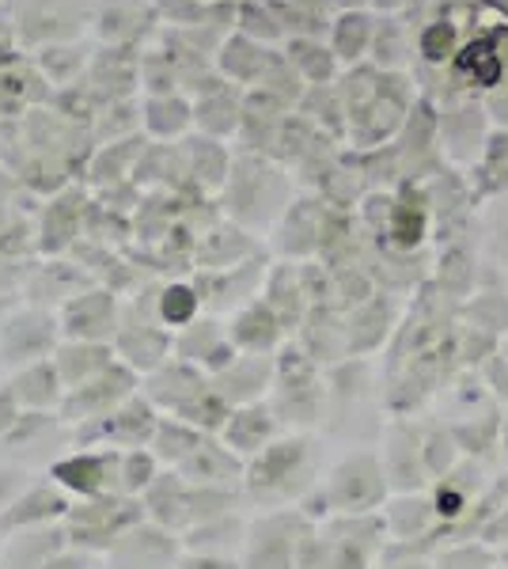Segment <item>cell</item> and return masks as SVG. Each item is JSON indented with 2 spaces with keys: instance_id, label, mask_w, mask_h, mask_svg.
<instances>
[{
  "instance_id": "6da1fadb",
  "label": "cell",
  "mask_w": 508,
  "mask_h": 569,
  "mask_svg": "<svg viewBox=\"0 0 508 569\" xmlns=\"http://www.w3.org/2000/svg\"><path fill=\"white\" fill-rule=\"evenodd\" d=\"M448 42H451V31L448 27H437V31H429V39H425V53L440 58V50H448Z\"/></svg>"
}]
</instances>
